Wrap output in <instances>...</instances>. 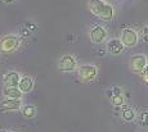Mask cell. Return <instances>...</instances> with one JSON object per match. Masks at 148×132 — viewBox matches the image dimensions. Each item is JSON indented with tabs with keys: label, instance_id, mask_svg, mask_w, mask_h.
<instances>
[{
	"label": "cell",
	"instance_id": "cell-13",
	"mask_svg": "<svg viewBox=\"0 0 148 132\" xmlns=\"http://www.w3.org/2000/svg\"><path fill=\"white\" fill-rule=\"evenodd\" d=\"M121 117L125 122H133L136 118V114L133 108H130V106H124L122 112H121Z\"/></svg>",
	"mask_w": 148,
	"mask_h": 132
},
{
	"label": "cell",
	"instance_id": "cell-12",
	"mask_svg": "<svg viewBox=\"0 0 148 132\" xmlns=\"http://www.w3.org/2000/svg\"><path fill=\"white\" fill-rule=\"evenodd\" d=\"M22 94L23 92L18 87H7V86H4V89H3V96L7 97V99H21L22 100Z\"/></svg>",
	"mask_w": 148,
	"mask_h": 132
},
{
	"label": "cell",
	"instance_id": "cell-1",
	"mask_svg": "<svg viewBox=\"0 0 148 132\" xmlns=\"http://www.w3.org/2000/svg\"><path fill=\"white\" fill-rule=\"evenodd\" d=\"M88 8L95 17L103 21H111L115 17V8L104 0H89Z\"/></svg>",
	"mask_w": 148,
	"mask_h": 132
},
{
	"label": "cell",
	"instance_id": "cell-17",
	"mask_svg": "<svg viewBox=\"0 0 148 132\" xmlns=\"http://www.w3.org/2000/svg\"><path fill=\"white\" fill-rule=\"evenodd\" d=\"M140 76H142V78H143V81L146 83H148V66L144 68V71L140 73Z\"/></svg>",
	"mask_w": 148,
	"mask_h": 132
},
{
	"label": "cell",
	"instance_id": "cell-9",
	"mask_svg": "<svg viewBox=\"0 0 148 132\" xmlns=\"http://www.w3.org/2000/svg\"><path fill=\"white\" fill-rule=\"evenodd\" d=\"M19 81H21V76L16 71L7 72L4 74V77H3V83L7 87H18Z\"/></svg>",
	"mask_w": 148,
	"mask_h": 132
},
{
	"label": "cell",
	"instance_id": "cell-19",
	"mask_svg": "<svg viewBox=\"0 0 148 132\" xmlns=\"http://www.w3.org/2000/svg\"><path fill=\"white\" fill-rule=\"evenodd\" d=\"M112 92H113V95H120L122 94V90L120 87H117V86H115V87H112Z\"/></svg>",
	"mask_w": 148,
	"mask_h": 132
},
{
	"label": "cell",
	"instance_id": "cell-3",
	"mask_svg": "<svg viewBox=\"0 0 148 132\" xmlns=\"http://www.w3.org/2000/svg\"><path fill=\"white\" fill-rule=\"evenodd\" d=\"M79 78L84 82H90V81L95 80L98 76V68L94 64H82L77 68Z\"/></svg>",
	"mask_w": 148,
	"mask_h": 132
},
{
	"label": "cell",
	"instance_id": "cell-15",
	"mask_svg": "<svg viewBox=\"0 0 148 132\" xmlns=\"http://www.w3.org/2000/svg\"><path fill=\"white\" fill-rule=\"evenodd\" d=\"M124 95L120 94V95H113L112 97H111V103H112L113 106H122L124 105Z\"/></svg>",
	"mask_w": 148,
	"mask_h": 132
},
{
	"label": "cell",
	"instance_id": "cell-24",
	"mask_svg": "<svg viewBox=\"0 0 148 132\" xmlns=\"http://www.w3.org/2000/svg\"><path fill=\"white\" fill-rule=\"evenodd\" d=\"M0 132H8V131H5V130H0Z\"/></svg>",
	"mask_w": 148,
	"mask_h": 132
},
{
	"label": "cell",
	"instance_id": "cell-8",
	"mask_svg": "<svg viewBox=\"0 0 148 132\" xmlns=\"http://www.w3.org/2000/svg\"><path fill=\"white\" fill-rule=\"evenodd\" d=\"M23 108L21 99H7L0 102V110L1 112H16Z\"/></svg>",
	"mask_w": 148,
	"mask_h": 132
},
{
	"label": "cell",
	"instance_id": "cell-5",
	"mask_svg": "<svg viewBox=\"0 0 148 132\" xmlns=\"http://www.w3.org/2000/svg\"><path fill=\"white\" fill-rule=\"evenodd\" d=\"M58 69L61 72H64V73L76 71L77 69V62H76L75 57L71 54L62 55L58 60Z\"/></svg>",
	"mask_w": 148,
	"mask_h": 132
},
{
	"label": "cell",
	"instance_id": "cell-20",
	"mask_svg": "<svg viewBox=\"0 0 148 132\" xmlns=\"http://www.w3.org/2000/svg\"><path fill=\"white\" fill-rule=\"evenodd\" d=\"M26 26H27V28L30 31H35L36 30V26L34 23H26Z\"/></svg>",
	"mask_w": 148,
	"mask_h": 132
},
{
	"label": "cell",
	"instance_id": "cell-14",
	"mask_svg": "<svg viewBox=\"0 0 148 132\" xmlns=\"http://www.w3.org/2000/svg\"><path fill=\"white\" fill-rule=\"evenodd\" d=\"M35 114H36V108L34 105H31V104L23 105V108H22V116H23V118L31 119V118L35 117Z\"/></svg>",
	"mask_w": 148,
	"mask_h": 132
},
{
	"label": "cell",
	"instance_id": "cell-25",
	"mask_svg": "<svg viewBox=\"0 0 148 132\" xmlns=\"http://www.w3.org/2000/svg\"><path fill=\"white\" fill-rule=\"evenodd\" d=\"M10 132H17V131H10Z\"/></svg>",
	"mask_w": 148,
	"mask_h": 132
},
{
	"label": "cell",
	"instance_id": "cell-10",
	"mask_svg": "<svg viewBox=\"0 0 148 132\" xmlns=\"http://www.w3.org/2000/svg\"><path fill=\"white\" fill-rule=\"evenodd\" d=\"M125 46L121 43L120 39H111L107 43V51L111 53L112 55H119L124 51Z\"/></svg>",
	"mask_w": 148,
	"mask_h": 132
},
{
	"label": "cell",
	"instance_id": "cell-4",
	"mask_svg": "<svg viewBox=\"0 0 148 132\" xmlns=\"http://www.w3.org/2000/svg\"><path fill=\"white\" fill-rule=\"evenodd\" d=\"M148 66V58L144 54H135L130 58L129 60V68L134 73L140 74L144 71V68Z\"/></svg>",
	"mask_w": 148,
	"mask_h": 132
},
{
	"label": "cell",
	"instance_id": "cell-2",
	"mask_svg": "<svg viewBox=\"0 0 148 132\" xmlns=\"http://www.w3.org/2000/svg\"><path fill=\"white\" fill-rule=\"evenodd\" d=\"M22 37L19 35H5L0 39V51L3 53H13L21 46Z\"/></svg>",
	"mask_w": 148,
	"mask_h": 132
},
{
	"label": "cell",
	"instance_id": "cell-6",
	"mask_svg": "<svg viewBox=\"0 0 148 132\" xmlns=\"http://www.w3.org/2000/svg\"><path fill=\"white\" fill-rule=\"evenodd\" d=\"M120 40H121V43L124 44L125 47H134V46H136V44H138V41H139L138 32L133 28H125L121 31Z\"/></svg>",
	"mask_w": 148,
	"mask_h": 132
},
{
	"label": "cell",
	"instance_id": "cell-22",
	"mask_svg": "<svg viewBox=\"0 0 148 132\" xmlns=\"http://www.w3.org/2000/svg\"><path fill=\"white\" fill-rule=\"evenodd\" d=\"M14 0H3V3H5V4H10V3H13Z\"/></svg>",
	"mask_w": 148,
	"mask_h": 132
},
{
	"label": "cell",
	"instance_id": "cell-18",
	"mask_svg": "<svg viewBox=\"0 0 148 132\" xmlns=\"http://www.w3.org/2000/svg\"><path fill=\"white\" fill-rule=\"evenodd\" d=\"M143 39H144L146 43H148V24L144 27V30H143Z\"/></svg>",
	"mask_w": 148,
	"mask_h": 132
},
{
	"label": "cell",
	"instance_id": "cell-16",
	"mask_svg": "<svg viewBox=\"0 0 148 132\" xmlns=\"http://www.w3.org/2000/svg\"><path fill=\"white\" fill-rule=\"evenodd\" d=\"M139 123L140 126H148V112L144 110L139 114Z\"/></svg>",
	"mask_w": 148,
	"mask_h": 132
},
{
	"label": "cell",
	"instance_id": "cell-11",
	"mask_svg": "<svg viewBox=\"0 0 148 132\" xmlns=\"http://www.w3.org/2000/svg\"><path fill=\"white\" fill-rule=\"evenodd\" d=\"M18 89L21 90L23 94H27V92H31L34 89V78L31 76H22L21 81H19Z\"/></svg>",
	"mask_w": 148,
	"mask_h": 132
},
{
	"label": "cell",
	"instance_id": "cell-23",
	"mask_svg": "<svg viewBox=\"0 0 148 132\" xmlns=\"http://www.w3.org/2000/svg\"><path fill=\"white\" fill-rule=\"evenodd\" d=\"M99 54H101V55H104V54H106V50H101V51H99Z\"/></svg>",
	"mask_w": 148,
	"mask_h": 132
},
{
	"label": "cell",
	"instance_id": "cell-7",
	"mask_svg": "<svg viewBox=\"0 0 148 132\" xmlns=\"http://www.w3.org/2000/svg\"><path fill=\"white\" fill-rule=\"evenodd\" d=\"M89 39L93 44L95 45H101L103 44L104 41L107 40V31L104 27L99 26V24H95L93 26L89 31Z\"/></svg>",
	"mask_w": 148,
	"mask_h": 132
},
{
	"label": "cell",
	"instance_id": "cell-21",
	"mask_svg": "<svg viewBox=\"0 0 148 132\" xmlns=\"http://www.w3.org/2000/svg\"><path fill=\"white\" fill-rule=\"evenodd\" d=\"M28 35H30V30H28V28H23V30H22L21 36H28Z\"/></svg>",
	"mask_w": 148,
	"mask_h": 132
}]
</instances>
